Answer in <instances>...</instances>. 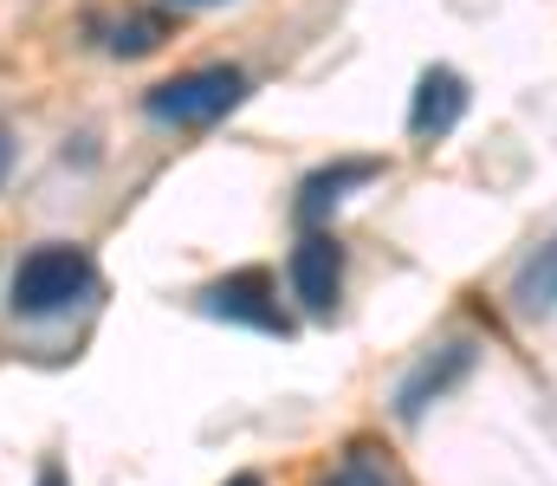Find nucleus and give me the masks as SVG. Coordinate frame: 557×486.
Masks as SVG:
<instances>
[{
  "label": "nucleus",
  "instance_id": "f257e3e1",
  "mask_svg": "<svg viewBox=\"0 0 557 486\" xmlns=\"http://www.w3.org/2000/svg\"><path fill=\"white\" fill-rule=\"evenodd\" d=\"M91 292H98V260L85 247H72V240H46L13 266L7 306H13V319L46 324V319H65L72 306H85Z\"/></svg>",
  "mask_w": 557,
  "mask_h": 486
},
{
  "label": "nucleus",
  "instance_id": "f03ea898",
  "mask_svg": "<svg viewBox=\"0 0 557 486\" xmlns=\"http://www.w3.org/2000/svg\"><path fill=\"white\" fill-rule=\"evenodd\" d=\"M240 98H247V72H240V65H195V72H175V78L149 85L143 111H149L156 124H214V117H227Z\"/></svg>",
  "mask_w": 557,
  "mask_h": 486
},
{
  "label": "nucleus",
  "instance_id": "7ed1b4c3",
  "mask_svg": "<svg viewBox=\"0 0 557 486\" xmlns=\"http://www.w3.org/2000/svg\"><path fill=\"white\" fill-rule=\"evenodd\" d=\"M195 306H201L208 319L260 331V337H292V331H298L292 312H285V299H278V279L267 266H234V273L208 279V286L195 292Z\"/></svg>",
  "mask_w": 557,
  "mask_h": 486
},
{
  "label": "nucleus",
  "instance_id": "20e7f679",
  "mask_svg": "<svg viewBox=\"0 0 557 486\" xmlns=\"http://www.w3.org/2000/svg\"><path fill=\"white\" fill-rule=\"evenodd\" d=\"M473 363H480V344L473 337H441L434 350H421L416 363L403 370V383H396V422H421L434 402H447L467 376H473Z\"/></svg>",
  "mask_w": 557,
  "mask_h": 486
},
{
  "label": "nucleus",
  "instance_id": "39448f33",
  "mask_svg": "<svg viewBox=\"0 0 557 486\" xmlns=\"http://www.w3.org/2000/svg\"><path fill=\"white\" fill-rule=\"evenodd\" d=\"M285 279H292V299L305 319H337V299H344V240L337 234H305L285 260Z\"/></svg>",
  "mask_w": 557,
  "mask_h": 486
},
{
  "label": "nucleus",
  "instance_id": "423d86ee",
  "mask_svg": "<svg viewBox=\"0 0 557 486\" xmlns=\"http://www.w3.org/2000/svg\"><path fill=\"white\" fill-rule=\"evenodd\" d=\"M460 117H467V78L447 72V65H428L421 85H416V104H409V137L441 144Z\"/></svg>",
  "mask_w": 557,
  "mask_h": 486
},
{
  "label": "nucleus",
  "instance_id": "0eeeda50",
  "mask_svg": "<svg viewBox=\"0 0 557 486\" xmlns=\"http://www.w3.org/2000/svg\"><path fill=\"white\" fill-rule=\"evenodd\" d=\"M376 169H383V162L344 157V162H331V169H318V175H305V188H298V221H305V227H318V221H324L350 188H363Z\"/></svg>",
  "mask_w": 557,
  "mask_h": 486
},
{
  "label": "nucleus",
  "instance_id": "6e6552de",
  "mask_svg": "<svg viewBox=\"0 0 557 486\" xmlns=\"http://www.w3.org/2000/svg\"><path fill=\"white\" fill-rule=\"evenodd\" d=\"M91 39L104 46V52H117V59H143V52H156L162 39H169V13H149V7H131V13H117V20H91Z\"/></svg>",
  "mask_w": 557,
  "mask_h": 486
},
{
  "label": "nucleus",
  "instance_id": "1a4fd4ad",
  "mask_svg": "<svg viewBox=\"0 0 557 486\" xmlns=\"http://www.w3.org/2000/svg\"><path fill=\"white\" fill-rule=\"evenodd\" d=\"M512 306H519L525 319H552L557 312V234L512 273Z\"/></svg>",
  "mask_w": 557,
  "mask_h": 486
},
{
  "label": "nucleus",
  "instance_id": "9d476101",
  "mask_svg": "<svg viewBox=\"0 0 557 486\" xmlns=\"http://www.w3.org/2000/svg\"><path fill=\"white\" fill-rule=\"evenodd\" d=\"M318 486H403L396 481V468L370 448V441H350L344 454H337V468H324Z\"/></svg>",
  "mask_w": 557,
  "mask_h": 486
},
{
  "label": "nucleus",
  "instance_id": "9b49d317",
  "mask_svg": "<svg viewBox=\"0 0 557 486\" xmlns=\"http://www.w3.org/2000/svg\"><path fill=\"white\" fill-rule=\"evenodd\" d=\"M13 157H20V144L7 137V124H0V182H7V169H13Z\"/></svg>",
  "mask_w": 557,
  "mask_h": 486
},
{
  "label": "nucleus",
  "instance_id": "f8f14e48",
  "mask_svg": "<svg viewBox=\"0 0 557 486\" xmlns=\"http://www.w3.org/2000/svg\"><path fill=\"white\" fill-rule=\"evenodd\" d=\"M39 486H65V468H59V461H46V468H39Z\"/></svg>",
  "mask_w": 557,
  "mask_h": 486
},
{
  "label": "nucleus",
  "instance_id": "ddd939ff",
  "mask_svg": "<svg viewBox=\"0 0 557 486\" xmlns=\"http://www.w3.org/2000/svg\"><path fill=\"white\" fill-rule=\"evenodd\" d=\"M227 486H267V481H260V474H234Z\"/></svg>",
  "mask_w": 557,
  "mask_h": 486
},
{
  "label": "nucleus",
  "instance_id": "4468645a",
  "mask_svg": "<svg viewBox=\"0 0 557 486\" xmlns=\"http://www.w3.org/2000/svg\"><path fill=\"white\" fill-rule=\"evenodd\" d=\"M169 7H214V0H169Z\"/></svg>",
  "mask_w": 557,
  "mask_h": 486
}]
</instances>
